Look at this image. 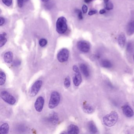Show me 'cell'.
Returning a JSON list of instances; mask_svg holds the SVG:
<instances>
[{"label":"cell","instance_id":"1","mask_svg":"<svg viewBox=\"0 0 134 134\" xmlns=\"http://www.w3.org/2000/svg\"><path fill=\"white\" fill-rule=\"evenodd\" d=\"M118 119V115L116 111H113L109 114H107L103 117V124L108 127L114 126L117 122Z\"/></svg>","mask_w":134,"mask_h":134},{"label":"cell","instance_id":"2","mask_svg":"<svg viewBox=\"0 0 134 134\" xmlns=\"http://www.w3.org/2000/svg\"><path fill=\"white\" fill-rule=\"evenodd\" d=\"M61 100L60 94L58 92H52L50 96L48 103V108L51 109H53L58 106Z\"/></svg>","mask_w":134,"mask_h":134},{"label":"cell","instance_id":"3","mask_svg":"<svg viewBox=\"0 0 134 134\" xmlns=\"http://www.w3.org/2000/svg\"><path fill=\"white\" fill-rule=\"evenodd\" d=\"M56 31L59 34L65 33L67 30V25L65 18L61 17L58 18L56 22Z\"/></svg>","mask_w":134,"mask_h":134},{"label":"cell","instance_id":"4","mask_svg":"<svg viewBox=\"0 0 134 134\" xmlns=\"http://www.w3.org/2000/svg\"><path fill=\"white\" fill-rule=\"evenodd\" d=\"M0 96L4 101L9 105H14L16 103L15 98L7 91H4L1 92Z\"/></svg>","mask_w":134,"mask_h":134},{"label":"cell","instance_id":"5","mask_svg":"<svg viewBox=\"0 0 134 134\" xmlns=\"http://www.w3.org/2000/svg\"><path fill=\"white\" fill-rule=\"evenodd\" d=\"M74 71V75L73 77V83L76 87H78L81 84L82 81V76L79 68L76 65H74L72 67Z\"/></svg>","mask_w":134,"mask_h":134},{"label":"cell","instance_id":"6","mask_svg":"<svg viewBox=\"0 0 134 134\" xmlns=\"http://www.w3.org/2000/svg\"><path fill=\"white\" fill-rule=\"evenodd\" d=\"M69 56V52L66 48H63L59 51L57 55L58 61L61 63L66 62L68 61Z\"/></svg>","mask_w":134,"mask_h":134},{"label":"cell","instance_id":"7","mask_svg":"<svg viewBox=\"0 0 134 134\" xmlns=\"http://www.w3.org/2000/svg\"><path fill=\"white\" fill-rule=\"evenodd\" d=\"M43 84V81L41 80L36 81L32 85L30 91V96L31 97L36 96L40 91Z\"/></svg>","mask_w":134,"mask_h":134},{"label":"cell","instance_id":"8","mask_svg":"<svg viewBox=\"0 0 134 134\" xmlns=\"http://www.w3.org/2000/svg\"><path fill=\"white\" fill-rule=\"evenodd\" d=\"M77 47L81 52L88 53L91 48L90 44L85 41H80L77 43Z\"/></svg>","mask_w":134,"mask_h":134},{"label":"cell","instance_id":"9","mask_svg":"<svg viewBox=\"0 0 134 134\" xmlns=\"http://www.w3.org/2000/svg\"><path fill=\"white\" fill-rule=\"evenodd\" d=\"M44 104V99L42 96H40L37 98L34 103V108L37 112H42Z\"/></svg>","mask_w":134,"mask_h":134},{"label":"cell","instance_id":"10","mask_svg":"<svg viewBox=\"0 0 134 134\" xmlns=\"http://www.w3.org/2000/svg\"><path fill=\"white\" fill-rule=\"evenodd\" d=\"M122 110L124 114L128 118H131L134 115V112L129 105H125L122 107Z\"/></svg>","mask_w":134,"mask_h":134},{"label":"cell","instance_id":"11","mask_svg":"<svg viewBox=\"0 0 134 134\" xmlns=\"http://www.w3.org/2000/svg\"><path fill=\"white\" fill-rule=\"evenodd\" d=\"M48 121L52 124H57L59 120V117L58 114L55 112H53L50 114L48 118Z\"/></svg>","mask_w":134,"mask_h":134},{"label":"cell","instance_id":"12","mask_svg":"<svg viewBox=\"0 0 134 134\" xmlns=\"http://www.w3.org/2000/svg\"><path fill=\"white\" fill-rule=\"evenodd\" d=\"M67 133L70 134H77L80 132L78 126L74 124H70L67 128Z\"/></svg>","mask_w":134,"mask_h":134},{"label":"cell","instance_id":"13","mask_svg":"<svg viewBox=\"0 0 134 134\" xmlns=\"http://www.w3.org/2000/svg\"><path fill=\"white\" fill-rule=\"evenodd\" d=\"M14 58V55L11 51L6 52L4 55V62L8 64H10L12 62Z\"/></svg>","mask_w":134,"mask_h":134},{"label":"cell","instance_id":"14","mask_svg":"<svg viewBox=\"0 0 134 134\" xmlns=\"http://www.w3.org/2000/svg\"><path fill=\"white\" fill-rule=\"evenodd\" d=\"M80 69L84 76L86 77H88L90 76V72L87 66L84 63L80 64Z\"/></svg>","mask_w":134,"mask_h":134},{"label":"cell","instance_id":"15","mask_svg":"<svg viewBox=\"0 0 134 134\" xmlns=\"http://www.w3.org/2000/svg\"><path fill=\"white\" fill-rule=\"evenodd\" d=\"M127 33L129 36H131L134 34V21H130L127 26Z\"/></svg>","mask_w":134,"mask_h":134},{"label":"cell","instance_id":"16","mask_svg":"<svg viewBox=\"0 0 134 134\" xmlns=\"http://www.w3.org/2000/svg\"><path fill=\"white\" fill-rule=\"evenodd\" d=\"M118 42L121 47L123 48L124 47L126 42V37L124 33H122L119 35L118 38Z\"/></svg>","mask_w":134,"mask_h":134},{"label":"cell","instance_id":"17","mask_svg":"<svg viewBox=\"0 0 134 134\" xmlns=\"http://www.w3.org/2000/svg\"><path fill=\"white\" fill-rule=\"evenodd\" d=\"M10 127L7 123L2 124L0 126V134H7L9 132Z\"/></svg>","mask_w":134,"mask_h":134},{"label":"cell","instance_id":"18","mask_svg":"<svg viewBox=\"0 0 134 134\" xmlns=\"http://www.w3.org/2000/svg\"><path fill=\"white\" fill-rule=\"evenodd\" d=\"M83 110L87 114H91L94 111V109L92 106L89 104H86L83 106Z\"/></svg>","mask_w":134,"mask_h":134},{"label":"cell","instance_id":"19","mask_svg":"<svg viewBox=\"0 0 134 134\" xmlns=\"http://www.w3.org/2000/svg\"><path fill=\"white\" fill-rule=\"evenodd\" d=\"M88 129L89 131L92 133H96L98 131L97 127L93 121H89L88 122Z\"/></svg>","mask_w":134,"mask_h":134},{"label":"cell","instance_id":"20","mask_svg":"<svg viewBox=\"0 0 134 134\" xmlns=\"http://www.w3.org/2000/svg\"><path fill=\"white\" fill-rule=\"evenodd\" d=\"M101 64L103 67L106 69H110L113 66V65L111 62L107 59L102 60Z\"/></svg>","mask_w":134,"mask_h":134},{"label":"cell","instance_id":"21","mask_svg":"<svg viewBox=\"0 0 134 134\" xmlns=\"http://www.w3.org/2000/svg\"><path fill=\"white\" fill-rule=\"evenodd\" d=\"M6 35L7 34L4 32L0 35V47H2L4 46L7 42Z\"/></svg>","mask_w":134,"mask_h":134},{"label":"cell","instance_id":"22","mask_svg":"<svg viewBox=\"0 0 134 134\" xmlns=\"http://www.w3.org/2000/svg\"><path fill=\"white\" fill-rule=\"evenodd\" d=\"M6 75L5 73L2 71L0 72V85L2 86L3 85L6 83Z\"/></svg>","mask_w":134,"mask_h":134},{"label":"cell","instance_id":"23","mask_svg":"<svg viewBox=\"0 0 134 134\" xmlns=\"http://www.w3.org/2000/svg\"><path fill=\"white\" fill-rule=\"evenodd\" d=\"M64 86L66 88H69V87H70V85H71V82H70V77H67L65 78L64 81Z\"/></svg>","mask_w":134,"mask_h":134},{"label":"cell","instance_id":"24","mask_svg":"<svg viewBox=\"0 0 134 134\" xmlns=\"http://www.w3.org/2000/svg\"><path fill=\"white\" fill-rule=\"evenodd\" d=\"M105 8L106 10H113L114 8L113 4L112 3L109 1L107 3H105Z\"/></svg>","mask_w":134,"mask_h":134},{"label":"cell","instance_id":"25","mask_svg":"<svg viewBox=\"0 0 134 134\" xmlns=\"http://www.w3.org/2000/svg\"><path fill=\"white\" fill-rule=\"evenodd\" d=\"M133 47L131 42H129L127 46V51L129 53H131L133 51Z\"/></svg>","mask_w":134,"mask_h":134},{"label":"cell","instance_id":"26","mask_svg":"<svg viewBox=\"0 0 134 134\" xmlns=\"http://www.w3.org/2000/svg\"><path fill=\"white\" fill-rule=\"evenodd\" d=\"M47 41L46 39L44 38L41 39L39 41V44L41 47H44L47 45Z\"/></svg>","mask_w":134,"mask_h":134},{"label":"cell","instance_id":"27","mask_svg":"<svg viewBox=\"0 0 134 134\" xmlns=\"http://www.w3.org/2000/svg\"><path fill=\"white\" fill-rule=\"evenodd\" d=\"M3 3L6 6L10 7L12 4V0H2Z\"/></svg>","mask_w":134,"mask_h":134},{"label":"cell","instance_id":"28","mask_svg":"<svg viewBox=\"0 0 134 134\" xmlns=\"http://www.w3.org/2000/svg\"><path fill=\"white\" fill-rule=\"evenodd\" d=\"M76 12L77 14L78 19L80 20H82L83 19V18L81 11L80 10H76Z\"/></svg>","mask_w":134,"mask_h":134},{"label":"cell","instance_id":"29","mask_svg":"<svg viewBox=\"0 0 134 134\" xmlns=\"http://www.w3.org/2000/svg\"><path fill=\"white\" fill-rule=\"evenodd\" d=\"M27 0H18V7L19 8H21L23 7L24 3Z\"/></svg>","mask_w":134,"mask_h":134},{"label":"cell","instance_id":"30","mask_svg":"<svg viewBox=\"0 0 134 134\" xmlns=\"http://www.w3.org/2000/svg\"><path fill=\"white\" fill-rule=\"evenodd\" d=\"M97 12H98V11H97V10L93 9V10H91L88 12V15H93L97 14Z\"/></svg>","mask_w":134,"mask_h":134},{"label":"cell","instance_id":"31","mask_svg":"<svg viewBox=\"0 0 134 134\" xmlns=\"http://www.w3.org/2000/svg\"><path fill=\"white\" fill-rule=\"evenodd\" d=\"M82 11L84 14H86L88 11V7L86 5H83L82 7Z\"/></svg>","mask_w":134,"mask_h":134},{"label":"cell","instance_id":"32","mask_svg":"<svg viewBox=\"0 0 134 134\" xmlns=\"http://www.w3.org/2000/svg\"><path fill=\"white\" fill-rule=\"evenodd\" d=\"M21 63V61H19V60H15L13 63V66H18Z\"/></svg>","mask_w":134,"mask_h":134},{"label":"cell","instance_id":"33","mask_svg":"<svg viewBox=\"0 0 134 134\" xmlns=\"http://www.w3.org/2000/svg\"><path fill=\"white\" fill-rule=\"evenodd\" d=\"M5 23V19L4 18L1 17L0 18V25L2 26Z\"/></svg>","mask_w":134,"mask_h":134},{"label":"cell","instance_id":"34","mask_svg":"<svg viewBox=\"0 0 134 134\" xmlns=\"http://www.w3.org/2000/svg\"><path fill=\"white\" fill-rule=\"evenodd\" d=\"M106 13V11L105 9H101L99 12V13L100 14H103Z\"/></svg>","mask_w":134,"mask_h":134},{"label":"cell","instance_id":"35","mask_svg":"<svg viewBox=\"0 0 134 134\" xmlns=\"http://www.w3.org/2000/svg\"><path fill=\"white\" fill-rule=\"evenodd\" d=\"M84 2L86 3H89L93 1L94 0H84Z\"/></svg>","mask_w":134,"mask_h":134},{"label":"cell","instance_id":"36","mask_svg":"<svg viewBox=\"0 0 134 134\" xmlns=\"http://www.w3.org/2000/svg\"><path fill=\"white\" fill-rule=\"evenodd\" d=\"M43 2H44V3H46V2H48V0H41Z\"/></svg>","mask_w":134,"mask_h":134},{"label":"cell","instance_id":"37","mask_svg":"<svg viewBox=\"0 0 134 134\" xmlns=\"http://www.w3.org/2000/svg\"><path fill=\"white\" fill-rule=\"evenodd\" d=\"M103 1H104L105 3H107V2H109V0H103Z\"/></svg>","mask_w":134,"mask_h":134},{"label":"cell","instance_id":"38","mask_svg":"<svg viewBox=\"0 0 134 134\" xmlns=\"http://www.w3.org/2000/svg\"><path fill=\"white\" fill-rule=\"evenodd\" d=\"M133 59H134V56H133Z\"/></svg>","mask_w":134,"mask_h":134}]
</instances>
